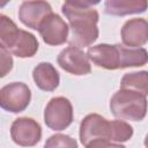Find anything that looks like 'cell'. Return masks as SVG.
Returning a JSON list of instances; mask_svg holds the SVG:
<instances>
[{"instance_id": "cell-1", "label": "cell", "mask_w": 148, "mask_h": 148, "mask_svg": "<svg viewBox=\"0 0 148 148\" xmlns=\"http://www.w3.org/2000/svg\"><path fill=\"white\" fill-rule=\"evenodd\" d=\"M98 1L71 0L65 1L61 12L69 22L71 36L68 38L69 46L87 47L98 38V13L92 7Z\"/></svg>"}, {"instance_id": "cell-2", "label": "cell", "mask_w": 148, "mask_h": 148, "mask_svg": "<svg viewBox=\"0 0 148 148\" xmlns=\"http://www.w3.org/2000/svg\"><path fill=\"white\" fill-rule=\"evenodd\" d=\"M87 56L97 67L104 69L140 67L148 62V52L146 49H131L120 44L94 45L88 49Z\"/></svg>"}, {"instance_id": "cell-3", "label": "cell", "mask_w": 148, "mask_h": 148, "mask_svg": "<svg viewBox=\"0 0 148 148\" xmlns=\"http://www.w3.org/2000/svg\"><path fill=\"white\" fill-rule=\"evenodd\" d=\"M0 45L18 58H30L38 51V40L31 32L18 29L12 18L0 15Z\"/></svg>"}, {"instance_id": "cell-4", "label": "cell", "mask_w": 148, "mask_h": 148, "mask_svg": "<svg viewBox=\"0 0 148 148\" xmlns=\"http://www.w3.org/2000/svg\"><path fill=\"white\" fill-rule=\"evenodd\" d=\"M147 98L139 92L120 89L110 99L112 114L123 120L141 121L147 113Z\"/></svg>"}, {"instance_id": "cell-5", "label": "cell", "mask_w": 148, "mask_h": 148, "mask_svg": "<svg viewBox=\"0 0 148 148\" xmlns=\"http://www.w3.org/2000/svg\"><path fill=\"white\" fill-rule=\"evenodd\" d=\"M44 121L53 131H62L73 121V108L68 98L58 96L50 99L44 111Z\"/></svg>"}, {"instance_id": "cell-6", "label": "cell", "mask_w": 148, "mask_h": 148, "mask_svg": "<svg viewBox=\"0 0 148 148\" xmlns=\"http://www.w3.org/2000/svg\"><path fill=\"white\" fill-rule=\"evenodd\" d=\"M79 135L84 147L99 139L112 141V120L110 121L97 113H90L82 119Z\"/></svg>"}, {"instance_id": "cell-7", "label": "cell", "mask_w": 148, "mask_h": 148, "mask_svg": "<svg viewBox=\"0 0 148 148\" xmlns=\"http://www.w3.org/2000/svg\"><path fill=\"white\" fill-rule=\"evenodd\" d=\"M31 99L30 88L23 82H12L0 90V105L3 110L18 113L24 111Z\"/></svg>"}, {"instance_id": "cell-8", "label": "cell", "mask_w": 148, "mask_h": 148, "mask_svg": "<svg viewBox=\"0 0 148 148\" xmlns=\"http://www.w3.org/2000/svg\"><path fill=\"white\" fill-rule=\"evenodd\" d=\"M12 140L21 147H34L42 139L40 125L32 118L21 117L10 126Z\"/></svg>"}, {"instance_id": "cell-9", "label": "cell", "mask_w": 148, "mask_h": 148, "mask_svg": "<svg viewBox=\"0 0 148 148\" xmlns=\"http://www.w3.org/2000/svg\"><path fill=\"white\" fill-rule=\"evenodd\" d=\"M38 32L44 43L47 45L57 46L68 42L69 27L58 14L52 13L43 21Z\"/></svg>"}, {"instance_id": "cell-10", "label": "cell", "mask_w": 148, "mask_h": 148, "mask_svg": "<svg viewBox=\"0 0 148 148\" xmlns=\"http://www.w3.org/2000/svg\"><path fill=\"white\" fill-rule=\"evenodd\" d=\"M57 61L64 71L73 75H86L91 71L90 61L87 53H84L79 47L68 46L64 49L59 53Z\"/></svg>"}, {"instance_id": "cell-11", "label": "cell", "mask_w": 148, "mask_h": 148, "mask_svg": "<svg viewBox=\"0 0 148 148\" xmlns=\"http://www.w3.org/2000/svg\"><path fill=\"white\" fill-rule=\"evenodd\" d=\"M52 13V7L46 1H23L18 9V18L25 27L38 30L43 21Z\"/></svg>"}, {"instance_id": "cell-12", "label": "cell", "mask_w": 148, "mask_h": 148, "mask_svg": "<svg viewBox=\"0 0 148 148\" xmlns=\"http://www.w3.org/2000/svg\"><path fill=\"white\" fill-rule=\"evenodd\" d=\"M120 35L126 47L139 49L148 42V21L141 17L127 20L121 28Z\"/></svg>"}, {"instance_id": "cell-13", "label": "cell", "mask_w": 148, "mask_h": 148, "mask_svg": "<svg viewBox=\"0 0 148 148\" xmlns=\"http://www.w3.org/2000/svg\"><path fill=\"white\" fill-rule=\"evenodd\" d=\"M35 84L44 91H53L59 86L60 76L54 66L50 62H40L32 71Z\"/></svg>"}, {"instance_id": "cell-14", "label": "cell", "mask_w": 148, "mask_h": 148, "mask_svg": "<svg viewBox=\"0 0 148 148\" xmlns=\"http://www.w3.org/2000/svg\"><path fill=\"white\" fill-rule=\"evenodd\" d=\"M148 2L146 0H108L104 2V12L113 16H125L146 12Z\"/></svg>"}, {"instance_id": "cell-15", "label": "cell", "mask_w": 148, "mask_h": 148, "mask_svg": "<svg viewBox=\"0 0 148 148\" xmlns=\"http://www.w3.org/2000/svg\"><path fill=\"white\" fill-rule=\"evenodd\" d=\"M120 89L132 90L141 95L148 96V72H132L126 73L120 81Z\"/></svg>"}, {"instance_id": "cell-16", "label": "cell", "mask_w": 148, "mask_h": 148, "mask_svg": "<svg viewBox=\"0 0 148 148\" xmlns=\"http://www.w3.org/2000/svg\"><path fill=\"white\" fill-rule=\"evenodd\" d=\"M44 148H79L77 142L69 135L66 134H53L51 135L45 145Z\"/></svg>"}, {"instance_id": "cell-17", "label": "cell", "mask_w": 148, "mask_h": 148, "mask_svg": "<svg viewBox=\"0 0 148 148\" xmlns=\"http://www.w3.org/2000/svg\"><path fill=\"white\" fill-rule=\"evenodd\" d=\"M0 54H1V76H6L8 72L13 68V58L10 56V52L2 45H0Z\"/></svg>"}, {"instance_id": "cell-18", "label": "cell", "mask_w": 148, "mask_h": 148, "mask_svg": "<svg viewBox=\"0 0 148 148\" xmlns=\"http://www.w3.org/2000/svg\"><path fill=\"white\" fill-rule=\"evenodd\" d=\"M86 148H126V147L120 143H117V142L99 139V140L91 141L90 143H88L86 146Z\"/></svg>"}, {"instance_id": "cell-19", "label": "cell", "mask_w": 148, "mask_h": 148, "mask_svg": "<svg viewBox=\"0 0 148 148\" xmlns=\"http://www.w3.org/2000/svg\"><path fill=\"white\" fill-rule=\"evenodd\" d=\"M145 146H146V148H148V134L146 135V138H145Z\"/></svg>"}]
</instances>
